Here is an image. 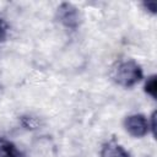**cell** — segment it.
I'll list each match as a JSON object with an SVG mask.
<instances>
[{
    "label": "cell",
    "instance_id": "1",
    "mask_svg": "<svg viewBox=\"0 0 157 157\" xmlns=\"http://www.w3.org/2000/svg\"><path fill=\"white\" fill-rule=\"evenodd\" d=\"M144 76L141 66L134 60H124L115 65L112 71V78L123 87H132L141 81Z\"/></svg>",
    "mask_w": 157,
    "mask_h": 157
},
{
    "label": "cell",
    "instance_id": "2",
    "mask_svg": "<svg viewBox=\"0 0 157 157\" xmlns=\"http://www.w3.org/2000/svg\"><path fill=\"white\" fill-rule=\"evenodd\" d=\"M58 21L69 29H76L80 25V12L70 2H63L56 10Z\"/></svg>",
    "mask_w": 157,
    "mask_h": 157
},
{
    "label": "cell",
    "instance_id": "3",
    "mask_svg": "<svg viewBox=\"0 0 157 157\" xmlns=\"http://www.w3.org/2000/svg\"><path fill=\"white\" fill-rule=\"evenodd\" d=\"M124 126L134 137H142L150 131V123L142 114H132L125 118Z\"/></svg>",
    "mask_w": 157,
    "mask_h": 157
},
{
    "label": "cell",
    "instance_id": "4",
    "mask_svg": "<svg viewBox=\"0 0 157 157\" xmlns=\"http://www.w3.org/2000/svg\"><path fill=\"white\" fill-rule=\"evenodd\" d=\"M0 157H25V155L12 141L0 137Z\"/></svg>",
    "mask_w": 157,
    "mask_h": 157
},
{
    "label": "cell",
    "instance_id": "5",
    "mask_svg": "<svg viewBox=\"0 0 157 157\" xmlns=\"http://www.w3.org/2000/svg\"><path fill=\"white\" fill-rule=\"evenodd\" d=\"M101 157H129V153L120 145L109 142L103 146Z\"/></svg>",
    "mask_w": 157,
    "mask_h": 157
},
{
    "label": "cell",
    "instance_id": "6",
    "mask_svg": "<svg viewBox=\"0 0 157 157\" xmlns=\"http://www.w3.org/2000/svg\"><path fill=\"white\" fill-rule=\"evenodd\" d=\"M144 90H145V92L148 96H151L153 99H156V97H157V81H156V75H151L146 80Z\"/></svg>",
    "mask_w": 157,
    "mask_h": 157
},
{
    "label": "cell",
    "instance_id": "7",
    "mask_svg": "<svg viewBox=\"0 0 157 157\" xmlns=\"http://www.w3.org/2000/svg\"><path fill=\"white\" fill-rule=\"evenodd\" d=\"M7 37V26L5 21L0 17V43H2Z\"/></svg>",
    "mask_w": 157,
    "mask_h": 157
},
{
    "label": "cell",
    "instance_id": "8",
    "mask_svg": "<svg viewBox=\"0 0 157 157\" xmlns=\"http://www.w3.org/2000/svg\"><path fill=\"white\" fill-rule=\"evenodd\" d=\"M142 5H144V7L148 11V12H151V13H156V11H157V2L156 1H144L142 2Z\"/></svg>",
    "mask_w": 157,
    "mask_h": 157
}]
</instances>
